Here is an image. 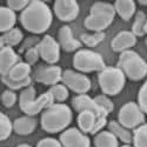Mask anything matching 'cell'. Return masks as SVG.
Returning a JSON list of instances; mask_svg holds the SVG:
<instances>
[{"mask_svg":"<svg viewBox=\"0 0 147 147\" xmlns=\"http://www.w3.org/2000/svg\"><path fill=\"white\" fill-rule=\"evenodd\" d=\"M53 14L51 8L44 1L33 0L30 5L21 12L20 22L26 31L41 34L45 33L52 25Z\"/></svg>","mask_w":147,"mask_h":147,"instance_id":"6da1fadb","label":"cell"},{"mask_svg":"<svg viewBox=\"0 0 147 147\" xmlns=\"http://www.w3.org/2000/svg\"><path fill=\"white\" fill-rule=\"evenodd\" d=\"M73 119L72 109L65 104L54 102L41 113V128L47 133H59L67 129Z\"/></svg>","mask_w":147,"mask_h":147,"instance_id":"7a4b0ae2","label":"cell"},{"mask_svg":"<svg viewBox=\"0 0 147 147\" xmlns=\"http://www.w3.org/2000/svg\"><path fill=\"white\" fill-rule=\"evenodd\" d=\"M114 5L109 3H94L91 7L90 16L86 17L84 25L87 30L95 32H104L114 20L115 17Z\"/></svg>","mask_w":147,"mask_h":147,"instance_id":"3957f363","label":"cell"},{"mask_svg":"<svg viewBox=\"0 0 147 147\" xmlns=\"http://www.w3.org/2000/svg\"><path fill=\"white\" fill-rule=\"evenodd\" d=\"M35 88L32 86H28L24 88L19 96V106L20 109L26 115L34 117L41 111H45L47 107L54 104V99L50 92L42 93L39 98H35Z\"/></svg>","mask_w":147,"mask_h":147,"instance_id":"277c9868","label":"cell"},{"mask_svg":"<svg viewBox=\"0 0 147 147\" xmlns=\"http://www.w3.org/2000/svg\"><path fill=\"white\" fill-rule=\"evenodd\" d=\"M117 67H119L126 78L132 81L142 80L147 76V63L132 50L120 53Z\"/></svg>","mask_w":147,"mask_h":147,"instance_id":"5b68a950","label":"cell"},{"mask_svg":"<svg viewBox=\"0 0 147 147\" xmlns=\"http://www.w3.org/2000/svg\"><path fill=\"white\" fill-rule=\"evenodd\" d=\"M100 88L105 95H118L126 84V76L119 67L106 66L98 74Z\"/></svg>","mask_w":147,"mask_h":147,"instance_id":"8992f818","label":"cell"},{"mask_svg":"<svg viewBox=\"0 0 147 147\" xmlns=\"http://www.w3.org/2000/svg\"><path fill=\"white\" fill-rule=\"evenodd\" d=\"M73 66L81 73L101 72L106 65L101 54L91 50H79L73 57Z\"/></svg>","mask_w":147,"mask_h":147,"instance_id":"52a82bcc","label":"cell"},{"mask_svg":"<svg viewBox=\"0 0 147 147\" xmlns=\"http://www.w3.org/2000/svg\"><path fill=\"white\" fill-rule=\"evenodd\" d=\"M118 121L128 129H136L145 122V113L137 102L129 101L120 108Z\"/></svg>","mask_w":147,"mask_h":147,"instance_id":"ba28073f","label":"cell"},{"mask_svg":"<svg viewBox=\"0 0 147 147\" xmlns=\"http://www.w3.org/2000/svg\"><path fill=\"white\" fill-rule=\"evenodd\" d=\"M63 82L67 88L77 94H86L92 86V82L87 76L81 72H76L73 69H65L61 77Z\"/></svg>","mask_w":147,"mask_h":147,"instance_id":"9c48e42d","label":"cell"},{"mask_svg":"<svg viewBox=\"0 0 147 147\" xmlns=\"http://www.w3.org/2000/svg\"><path fill=\"white\" fill-rule=\"evenodd\" d=\"M36 48L39 50L40 58L48 65H54L59 61L61 47L53 36L45 35L40 42L36 45Z\"/></svg>","mask_w":147,"mask_h":147,"instance_id":"30bf717a","label":"cell"},{"mask_svg":"<svg viewBox=\"0 0 147 147\" xmlns=\"http://www.w3.org/2000/svg\"><path fill=\"white\" fill-rule=\"evenodd\" d=\"M63 69L55 65H40L34 71L33 78L36 82H40L46 86H54L61 81Z\"/></svg>","mask_w":147,"mask_h":147,"instance_id":"8fae6325","label":"cell"},{"mask_svg":"<svg viewBox=\"0 0 147 147\" xmlns=\"http://www.w3.org/2000/svg\"><path fill=\"white\" fill-rule=\"evenodd\" d=\"M72 107L76 112L80 113L82 111H91L93 112L99 120H107L108 113H106L104 109L95 102L94 99L87 94H78L72 99Z\"/></svg>","mask_w":147,"mask_h":147,"instance_id":"7c38bea8","label":"cell"},{"mask_svg":"<svg viewBox=\"0 0 147 147\" xmlns=\"http://www.w3.org/2000/svg\"><path fill=\"white\" fill-rule=\"evenodd\" d=\"M59 141L63 147H91L90 138L76 127L65 129L60 134Z\"/></svg>","mask_w":147,"mask_h":147,"instance_id":"4fadbf2b","label":"cell"},{"mask_svg":"<svg viewBox=\"0 0 147 147\" xmlns=\"http://www.w3.org/2000/svg\"><path fill=\"white\" fill-rule=\"evenodd\" d=\"M79 4L76 0H57L53 5V11L57 18L61 21H73L79 14Z\"/></svg>","mask_w":147,"mask_h":147,"instance_id":"5bb4252c","label":"cell"},{"mask_svg":"<svg viewBox=\"0 0 147 147\" xmlns=\"http://www.w3.org/2000/svg\"><path fill=\"white\" fill-rule=\"evenodd\" d=\"M58 42L61 47V50H64L65 52H74L79 51L82 42L78 39H76L73 36L72 30L69 26L64 25L63 27H60L58 32Z\"/></svg>","mask_w":147,"mask_h":147,"instance_id":"9a60e30c","label":"cell"},{"mask_svg":"<svg viewBox=\"0 0 147 147\" xmlns=\"http://www.w3.org/2000/svg\"><path fill=\"white\" fill-rule=\"evenodd\" d=\"M20 61V55L12 47H1V50H0V73H1V77L7 76L8 72Z\"/></svg>","mask_w":147,"mask_h":147,"instance_id":"2e32d148","label":"cell"},{"mask_svg":"<svg viewBox=\"0 0 147 147\" xmlns=\"http://www.w3.org/2000/svg\"><path fill=\"white\" fill-rule=\"evenodd\" d=\"M136 44H137V36L132 33V31H121L113 38L111 42V47L114 52L122 53L125 51H128Z\"/></svg>","mask_w":147,"mask_h":147,"instance_id":"e0dca14e","label":"cell"},{"mask_svg":"<svg viewBox=\"0 0 147 147\" xmlns=\"http://www.w3.org/2000/svg\"><path fill=\"white\" fill-rule=\"evenodd\" d=\"M36 124L38 121L34 117H20L13 121V131L19 136H28L34 132V129L36 128Z\"/></svg>","mask_w":147,"mask_h":147,"instance_id":"ac0fdd59","label":"cell"},{"mask_svg":"<svg viewBox=\"0 0 147 147\" xmlns=\"http://www.w3.org/2000/svg\"><path fill=\"white\" fill-rule=\"evenodd\" d=\"M78 126L79 129L81 132H84L85 134L87 133H93L94 127L96 125V121H102V122H107V120H99L98 117L91 112V111H82L79 113L78 115Z\"/></svg>","mask_w":147,"mask_h":147,"instance_id":"d6986e66","label":"cell"},{"mask_svg":"<svg viewBox=\"0 0 147 147\" xmlns=\"http://www.w3.org/2000/svg\"><path fill=\"white\" fill-rule=\"evenodd\" d=\"M114 8L119 17L125 21L131 20L137 12V5L133 0H117L114 3Z\"/></svg>","mask_w":147,"mask_h":147,"instance_id":"ffe728a7","label":"cell"},{"mask_svg":"<svg viewBox=\"0 0 147 147\" xmlns=\"http://www.w3.org/2000/svg\"><path fill=\"white\" fill-rule=\"evenodd\" d=\"M16 22L17 16L14 11H12L7 6L0 7V31H1V33H6L13 30Z\"/></svg>","mask_w":147,"mask_h":147,"instance_id":"44dd1931","label":"cell"},{"mask_svg":"<svg viewBox=\"0 0 147 147\" xmlns=\"http://www.w3.org/2000/svg\"><path fill=\"white\" fill-rule=\"evenodd\" d=\"M107 128L109 132H112L114 136L124 144H131L132 140H133V133L124 127L119 121H115V120H111L107 122Z\"/></svg>","mask_w":147,"mask_h":147,"instance_id":"7402d4cb","label":"cell"},{"mask_svg":"<svg viewBox=\"0 0 147 147\" xmlns=\"http://www.w3.org/2000/svg\"><path fill=\"white\" fill-rule=\"evenodd\" d=\"M95 147H119V139L109 131H100L94 137Z\"/></svg>","mask_w":147,"mask_h":147,"instance_id":"603a6c76","label":"cell"},{"mask_svg":"<svg viewBox=\"0 0 147 147\" xmlns=\"http://www.w3.org/2000/svg\"><path fill=\"white\" fill-rule=\"evenodd\" d=\"M24 39L22 32L14 27L13 30H11L6 33H3L1 38H0V47H12L18 46Z\"/></svg>","mask_w":147,"mask_h":147,"instance_id":"cb8c5ba5","label":"cell"},{"mask_svg":"<svg viewBox=\"0 0 147 147\" xmlns=\"http://www.w3.org/2000/svg\"><path fill=\"white\" fill-rule=\"evenodd\" d=\"M147 16L144 11H138L136 13L134 22L132 25V33L136 36H142L145 33V26H146Z\"/></svg>","mask_w":147,"mask_h":147,"instance_id":"d4e9b609","label":"cell"},{"mask_svg":"<svg viewBox=\"0 0 147 147\" xmlns=\"http://www.w3.org/2000/svg\"><path fill=\"white\" fill-rule=\"evenodd\" d=\"M53 96L54 99V102H58V104H63L65 100H67V98L69 95L68 93V88L65 86L64 84H57L54 86H51L50 90H48Z\"/></svg>","mask_w":147,"mask_h":147,"instance_id":"484cf974","label":"cell"},{"mask_svg":"<svg viewBox=\"0 0 147 147\" xmlns=\"http://www.w3.org/2000/svg\"><path fill=\"white\" fill-rule=\"evenodd\" d=\"M134 147H147V124H142L133 132Z\"/></svg>","mask_w":147,"mask_h":147,"instance_id":"4316f807","label":"cell"},{"mask_svg":"<svg viewBox=\"0 0 147 147\" xmlns=\"http://www.w3.org/2000/svg\"><path fill=\"white\" fill-rule=\"evenodd\" d=\"M105 39V33L104 32H95L92 34L84 33L80 35V41L85 44L88 47H95L96 45H99L102 40Z\"/></svg>","mask_w":147,"mask_h":147,"instance_id":"83f0119b","label":"cell"},{"mask_svg":"<svg viewBox=\"0 0 147 147\" xmlns=\"http://www.w3.org/2000/svg\"><path fill=\"white\" fill-rule=\"evenodd\" d=\"M12 131H13V122L5 113H1L0 114V139L4 141L9 138Z\"/></svg>","mask_w":147,"mask_h":147,"instance_id":"f1b7e54d","label":"cell"},{"mask_svg":"<svg viewBox=\"0 0 147 147\" xmlns=\"http://www.w3.org/2000/svg\"><path fill=\"white\" fill-rule=\"evenodd\" d=\"M94 100H95V102L99 105L106 113L109 114L111 112H113V109H114V104L112 102V100L109 99L107 95H105V94L96 95V96L94 98Z\"/></svg>","mask_w":147,"mask_h":147,"instance_id":"f546056e","label":"cell"},{"mask_svg":"<svg viewBox=\"0 0 147 147\" xmlns=\"http://www.w3.org/2000/svg\"><path fill=\"white\" fill-rule=\"evenodd\" d=\"M17 99H18V96H17V93L14 91H12L9 88L5 90L3 92V95H1V100H3V105L7 108H11V107H13L14 104L17 102Z\"/></svg>","mask_w":147,"mask_h":147,"instance_id":"4dcf8cb0","label":"cell"},{"mask_svg":"<svg viewBox=\"0 0 147 147\" xmlns=\"http://www.w3.org/2000/svg\"><path fill=\"white\" fill-rule=\"evenodd\" d=\"M138 105L142 109V112L147 114V80L145 84L140 87L138 93Z\"/></svg>","mask_w":147,"mask_h":147,"instance_id":"1f68e13d","label":"cell"},{"mask_svg":"<svg viewBox=\"0 0 147 147\" xmlns=\"http://www.w3.org/2000/svg\"><path fill=\"white\" fill-rule=\"evenodd\" d=\"M39 58H40V53H39V50L36 48V46L30 48V50H27L25 52V61L31 66L38 63Z\"/></svg>","mask_w":147,"mask_h":147,"instance_id":"d6a6232c","label":"cell"},{"mask_svg":"<svg viewBox=\"0 0 147 147\" xmlns=\"http://www.w3.org/2000/svg\"><path fill=\"white\" fill-rule=\"evenodd\" d=\"M30 3L31 1H28V0H8L6 3V6L14 12H18V11L22 12L30 5Z\"/></svg>","mask_w":147,"mask_h":147,"instance_id":"836d02e7","label":"cell"},{"mask_svg":"<svg viewBox=\"0 0 147 147\" xmlns=\"http://www.w3.org/2000/svg\"><path fill=\"white\" fill-rule=\"evenodd\" d=\"M36 147H63V146H61L59 140L54 138H44L36 144Z\"/></svg>","mask_w":147,"mask_h":147,"instance_id":"e575fe53","label":"cell"},{"mask_svg":"<svg viewBox=\"0 0 147 147\" xmlns=\"http://www.w3.org/2000/svg\"><path fill=\"white\" fill-rule=\"evenodd\" d=\"M39 42H40V39H38L36 36H31V38L26 39L25 42L22 44V46L20 47V50H19V53H21V52H26L27 50H30V48L35 47Z\"/></svg>","mask_w":147,"mask_h":147,"instance_id":"d590c367","label":"cell"},{"mask_svg":"<svg viewBox=\"0 0 147 147\" xmlns=\"http://www.w3.org/2000/svg\"><path fill=\"white\" fill-rule=\"evenodd\" d=\"M17 147H32V146H30V145H27V144H21V145L17 146Z\"/></svg>","mask_w":147,"mask_h":147,"instance_id":"8d00e7d4","label":"cell"},{"mask_svg":"<svg viewBox=\"0 0 147 147\" xmlns=\"http://www.w3.org/2000/svg\"><path fill=\"white\" fill-rule=\"evenodd\" d=\"M139 4L140 5H144V6H147V1H144V0H140Z\"/></svg>","mask_w":147,"mask_h":147,"instance_id":"74e56055","label":"cell"},{"mask_svg":"<svg viewBox=\"0 0 147 147\" xmlns=\"http://www.w3.org/2000/svg\"><path fill=\"white\" fill-rule=\"evenodd\" d=\"M121 147H132L131 145H128V144H125V145H122Z\"/></svg>","mask_w":147,"mask_h":147,"instance_id":"f35d334b","label":"cell"},{"mask_svg":"<svg viewBox=\"0 0 147 147\" xmlns=\"http://www.w3.org/2000/svg\"><path fill=\"white\" fill-rule=\"evenodd\" d=\"M145 33L147 34V20H146V26H145Z\"/></svg>","mask_w":147,"mask_h":147,"instance_id":"ab89813d","label":"cell"}]
</instances>
